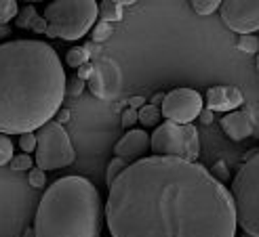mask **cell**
I'll list each match as a JSON object with an SVG mask.
<instances>
[{"label":"cell","mask_w":259,"mask_h":237,"mask_svg":"<svg viewBox=\"0 0 259 237\" xmlns=\"http://www.w3.org/2000/svg\"><path fill=\"white\" fill-rule=\"evenodd\" d=\"M19 15V9L15 0H0V25H7L13 17Z\"/></svg>","instance_id":"cell-18"},{"label":"cell","mask_w":259,"mask_h":237,"mask_svg":"<svg viewBox=\"0 0 259 237\" xmlns=\"http://www.w3.org/2000/svg\"><path fill=\"white\" fill-rule=\"evenodd\" d=\"M148 149H152V137L146 130H128V133L114 145V155L131 166L139 160H144Z\"/></svg>","instance_id":"cell-11"},{"label":"cell","mask_w":259,"mask_h":237,"mask_svg":"<svg viewBox=\"0 0 259 237\" xmlns=\"http://www.w3.org/2000/svg\"><path fill=\"white\" fill-rule=\"evenodd\" d=\"M13 157H15V155H13V143H11V139L0 133V166L9 164Z\"/></svg>","instance_id":"cell-22"},{"label":"cell","mask_w":259,"mask_h":237,"mask_svg":"<svg viewBox=\"0 0 259 237\" xmlns=\"http://www.w3.org/2000/svg\"><path fill=\"white\" fill-rule=\"evenodd\" d=\"M137 120H139V111H135V109L122 111V126H124V128H131Z\"/></svg>","instance_id":"cell-28"},{"label":"cell","mask_w":259,"mask_h":237,"mask_svg":"<svg viewBox=\"0 0 259 237\" xmlns=\"http://www.w3.org/2000/svg\"><path fill=\"white\" fill-rule=\"evenodd\" d=\"M93 74L87 80L89 90L93 93L97 99L103 101H112L120 95L122 90V72H120V65L116 63L110 57H103L97 55L93 61Z\"/></svg>","instance_id":"cell-8"},{"label":"cell","mask_w":259,"mask_h":237,"mask_svg":"<svg viewBox=\"0 0 259 237\" xmlns=\"http://www.w3.org/2000/svg\"><path fill=\"white\" fill-rule=\"evenodd\" d=\"M219 7H222L219 0H194L192 3V9L196 11L198 15H211V13H215Z\"/></svg>","instance_id":"cell-21"},{"label":"cell","mask_w":259,"mask_h":237,"mask_svg":"<svg viewBox=\"0 0 259 237\" xmlns=\"http://www.w3.org/2000/svg\"><path fill=\"white\" fill-rule=\"evenodd\" d=\"M11 34V28H9V25H0V38H3V36H9Z\"/></svg>","instance_id":"cell-35"},{"label":"cell","mask_w":259,"mask_h":237,"mask_svg":"<svg viewBox=\"0 0 259 237\" xmlns=\"http://www.w3.org/2000/svg\"><path fill=\"white\" fill-rule=\"evenodd\" d=\"M38 17V13H36V7H32V5H25L21 11H19V15H17V28H21V30H25V28H32V23H34V19Z\"/></svg>","instance_id":"cell-19"},{"label":"cell","mask_w":259,"mask_h":237,"mask_svg":"<svg viewBox=\"0 0 259 237\" xmlns=\"http://www.w3.org/2000/svg\"><path fill=\"white\" fill-rule=\"evenodd\" d=\"M232 200L236 208V220L244 233L259 237V149L249 151L232 179Z\"/></svg>","instance_id":"cell-4"},{"label":"cell","mask_w":259,"mask_h":237,"mask_svg":"<svg viewBox=\"0 0 259 237\" xmlns=\"http://www.w3.org/2000/svg\"><path fill=\"white\" fill-rule=\"evenodd\" d=\"M144 103H146L144 97H133V99H128V105H131V109H135V111L144 107Z\"/></svg>","instance_id":"cell-32"},{"label":"cell","mask_w":259,"mask_h":237,"mask_svg":"<svg viewBox=\"0 0 259 237\" xmlns=\"http://www.w3.org/2000/svg\"><path fill=\"white\" fill-rule=\"evenodd\" d=\"M36 166L40 170L66 168L76 160V151L72 147L70 135L59 122H49L36 133Z\"/></svg>","instance_id":"cell-7"},{"label":"cell","mask_w":259,"mask_h":237,"mask_svg":"<svg viewBox=\"0 0 259 237\" xmlns=\"http://www.w3.org/2000/svg\"><path fill=\"white\" fill-rule=\"evenodd\" d=\"M99 5L95 0H55L47 5L45 19L49 23L47 36L61 40H80L95 25Z\"/></svg>","instance_id":"cell-5"},{"label":"cell","mask_w":259,"mask_h":237,"mask_svg":"<svg viewBox=\"0 0 259 237\" xmlns=\"http://www.w3.org/2000/svg\"><path fill=\"white\" fill-rule=\"evenodd\" d=\"M84 86H87V82H84V80H80V78L76 76L74 80H70V88H68V90H70V95H72V97H78V95L82 93V90H84Z\"/></svg>","instance_id":"cell-29"},{"label":"cell","mask_w":259,"mask_h":237,"mask_svg":"<svg viewBox=\"0 0 259 237\" xmlns=\"http://www.w3.org/2000/svg\"><path fill=\"white\" fill-rule=\"evenodd\" d=\"M89 59H91V55H89V50L84 46H74V48L68 50V55H66V61H68L70 68H82V65L89 63Z\"/></svg>","instance_id":"cell-15"},{"label":"cell","mask_w":259,"mask_h":237,"mask_svg":"<svg viewBox=\"0 0 259 237\" xmlns=\"http://www.w3.org/2000/svg\"><path fill=\"white\" fill-rule=\"evenodd\" d=\"M242 237H253V235H249V233H244V235H242Z\"/></svg>","instance_id":"cell-36"},{"label":"cell","mask_w":259,"mask_h":237,"mask_svg":"<svg viewBox=\"0 0 259 237\" xmlns=\"http://www.w3.org/2000/svg\"><path fill=\"white\" fill-rule=\"evenodd\" d=\"M112 23H106V21H99L97 25H95V30H93V42H106L108 38L112 36Z\"/></svg>","instance_id":"cell-23"},{"label":"cell","mask_w":259,"mask_h":237,"mask_svg":"<svg viewBox=\"0 0 259 237\" xmlns=\"http://www.w3.org/2000/svg\"><path fill=\"white\" fill-rule=\"evenodd\" d=\"M99 15H101V21H106V23L120 21L122 19V5L116 3V0H103L99 5Z\"/></svg>","instance_id":"cell-14"},{"label":"cell","mask_w":259,"mask_h":237,"mask_svg":"<svg viewBox=\"0 0 259 237\" xmlns=\"http://www.w3.org/2000/svg\"><path fill=\"white\" fill-rule=\"evenodd\" d=\"M222 130L232 139V141H244L253 135L255 122L253 115L247 109H236L232 113H226L222 120Z\"/></svg>","instance_id":"cell-13"},{"label":"cell","mask_w":259,"mask_h":237,"mask_svg":"<svg viewBox=\"0 0 259 237\" xmlns=\"http://www.w3.org/2000/svg\"><path fill=\"white\" fill-rule=\"evenodd\" d=\"M30 30H34L36 34H47V32H49V23H47L45 17L38 15V17L34 19V23H32V28H30Z\"/></svg>","instance_id":"cell-30"},{"label":"cell","mask_w":259,"mask_h":237,"mask_svg":"<svg viewBox=\"0 0 259 237\" xmlns=\"http://www.w3.org/2000/svg\"><path fill=\"white\" fill-rule=\"evenodd\" d=\"M152 153L160 157H179L194 162L200 153L198 130L192 124H158L152 135Z\"/></svg>","instance_id":"cell-6"},{"label":"cell","mask_w":259,"mask_h":237,"mask_svg":"<svg viewBox=\"0 0 259 237\" xmlns=\"http://www.w3.org/2000/svg\"><path fill=\"white\" fill-rule=\"evenodd\" d=\"M162 117V111L158 107H154V105H144V107L139 109V122L144 126H156Z\"/></svg>","instance_id":"cell-16"},{"label":"cell","mask_w":259,"mask_h":237,"mask_svg":"<svg viewBox=\"0 0 259 237\" xmlns=\"http://www.w3.org/2000/svg\"><path fill=\"white\" fill-rule=\"evenodd\" d=\"M198 117H200L202 124H211V122H213V111H211V109H202Z\"/></svg>","instance_id":"cell-33"},{"label":"cell","mask_w":259,"mask_h":237,"mask_svg":"<svg viewBox=\"0 0 259 237\" xmlns=\"http://www.w3.org/2000/svg\"><path fill=\"white\" fill-rule=\"evenodd\" d=\"M244 103L242 90L238 86H211L206 90V109L215 111H236Z\"/></svg>","instance_id":"cell-12"},{"label":"cell","mask_w":259,"mask_h":237,"mask_svg":"<svg viewBox=\"0 0 259 237\" xmlns=\"http://www.w3.org/2000/svg\"><path fill=\"white\" fill-rule=\"evenodd\" d=\"M209 172L219 181V183H226L228 179H230V172H228V166H226V162H215L213 164V168L209 170Z\"/></svg>","instance_id":"cell-27"},{"label":"cell","mask_w":259,"mask_h":237,"mask_svg":"<svg viewBox=\"0 0 259 237\" xmlns=\"http://www.w3.org/2000/svg\"><path fill=\"white\" fill-rule=\"evenodd\" d=\"M91 74H93V63H87V65H82V68H78V78H80V80H89V78H91Z\"/></svg>","instance_id":"cell-31"},{"label":"cell","mask_w":259,"mask_h":237,"mask_svg":"<svg viewBox=\"0 0 259 237\" xmlns=\"http://www.w3.org/2000/svg\"><path fill=\"white\" fill-rule=\"evenodd\" d=\"M219 9L232 32L247 36L259 30V0H224Z\"/></svg>","instance_id":"cell-10"},{"label":"cell","mask_w":259,"mask_h":237,"mask_svg":"<svg viewBox=\"0 0 259 237\" xmlns=\"http://www.w3.org/2000/svg\"><path fill=\"white\" fill-rule=\"evenodd\" d=\"M160 111L173 124H190L202 111V97L194 88H173L164 95Z\"/></svg>","instance_id":"cell-9"},{"label":"cell","mask_w":259,"mask_h":237,"mask_svg":"<svg viewBox=\"0 0 259 237\" xmlns=\"http://www.w3.org/2000/svg\"><path fill=\"white\" fill-rule=\"evenodd\" d=\"M112 237H236L230 189L196 162L146 155L110 187Z\"/></svg>","instance_id":"cell-1"},{"label":"cell","mask_w":259,"mask_h":237,"mask_svg":"<svg viewBox=\"0 0 259 237\" xmlns=\"http://www.w3.org/2000/svg\"><path fill=\"white\" fill-rule=\"evenodd\" d=\"M36 145H38V139H36V133H25V135H19V147L23 153H32L36 151Z\"/></svg>","instance_id":"cell-24"},{"label":"cell","mask_w":259,"mask_h":237,"mask_svg":"<svg viewBox=\"0 0 259 237\" xmlns=\"http://www.w3.org/2000/svg\"><path fill=\"white\" fill-rule=\"evenodd\" d=\"M68 120H70V111H68V109H59V113H57V120H55V122L63 124V122H68Z\"/></svg>","instance_id":"cell-34"},{"label":"cell","mask_w":259,"mask_h":237,"mask_svg":"<svg viewBox=\"0 0 259 237\" xmlns=\"http://www.w3.org/2000/svg\"><path fill=\"white\" fill-rule=\"evenodd\" d=\"M28 181H30V185H32V187H36V189L45 187V185H47V174H45V170H40L38 166H36V168H32V170H30Z\"/></svg>","instance_id":"cell-26"},{"label":"cell","mask_w":259,"mask_h":237,"mask_svg":"<svg viewBox=\"0 0 259 237\" xmlns=\"http://www.w3.org/2000/svg\"><path fill=\"white\" fill-rule=\"evenodd\" d=\"M101 197L84 176H63L51 185L36 210L34 237H99Z\"/></svg>","instance_id":"cell-3"},{"label":"cell","mask_w":259,"mask_h":237,"mask_svg":"<svg viewBox=\"0 0 259 237\" xmlns=\"http://www.w3.org/2000/svg\"><path fill=\"white\" fill-rule=\"evenodd\" d=\"M66 72L57 50L42 40L0 44V133L40 130L59 113Z\"/></svg>","instance_id":"cell-2"},{"label":"cell","mask_w":259,"mask_h":237,"mask_svg":"<svg viewBox=\"0 0 259 237\" xmlns=\"http://www.w3.org/2000/svg\"><path fill=\"white\" fill-rule=\"evenodd\" d=\"M126 168V164L120 160V157H114V160L108 164V172H106V183H108V187L114 185V181L120 176V172Z\"/></svg>","instance_id":"cell-20"},{"label":"cell","mask_w":259,"mask_h":237,"mask_svg":"<svg viewBox=\"0 0 259 237\" xmlns=\"http://www.w3.org/2000/svg\"><path fill=\"white\" fill-rule=\"evenodd\" d=\"M11 168L13 170H32L34 168V162H32V157L28 155V153H21V155H15L11 160Z\"/></svg>","instance_id":"cell-25"},{"label":"cell","mask_w":259,"mask_h":237,"mask_svg":"<svg viewBox=\"0 0 259 237\" xmlns=\"http://www.w3.org/2000/svg\"><path fill=\"white\" fill-rule=\"evenodd\" d=\"M236 48L242 52H249V55H257L259 52V38L255 34H247V36H238L236 40Z\"/></svg>","instance_id":"cell-17"},{"label":"cell","mask_w":259,"mask_h":237,"mask_svg":"<svg viewBox=\"0 0 259 237\" xmlns=\"http://www.w3.org/2000/svg\"><path fill=\"white\" fill-rule=\"evenodd\" d=\"M257 70H259V55H257Z\"/></svg>","instance_id":"cell-37"}]
</instances>
